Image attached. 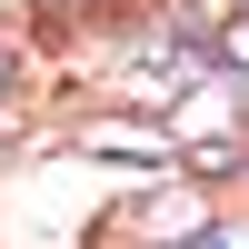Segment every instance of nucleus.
Here are the masks:
<instances>
[{"label": "nucleus", "instance_id": "nucleus-1", "mask_svg": "<svg viewBox=\"0 0 249 249\" xmlns=\"http://www.w3.org/2000/svg\"><path fill=\"white\" fill-rule=\"evenodd\" d=\"M190 249H249V239L239 230H210V239H190Z\"/></svg>", "mask_w": 249, "mask_h": 249}]
</instances>
